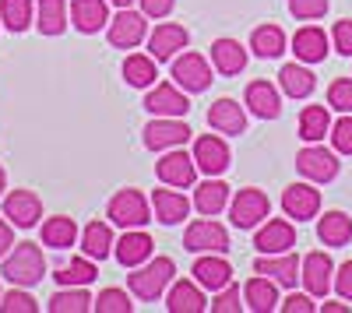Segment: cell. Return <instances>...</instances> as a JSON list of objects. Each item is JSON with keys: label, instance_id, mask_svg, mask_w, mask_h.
Segmentation results:
<instances>
[{"label": "cell", "instance_id": "cell-1", "mask_svg": "<svg viewBox=\"0 0 352 313\" xmlns=\"http://www.w3.org/2000/svg\"><path fill=\"white\" fill-rule=\"evenodd\" d=\"M0 275H4L11 286H21V289H32L46 278V257L36 243H14L8 253H4V264H0Z\"/></svg>", "mask_w": 352, "mask_h": 313}, {"label": "cell", "instance_id": "cell-2", "mask_svg": "<svg viewBox=\"0 0 352 313\" xmlns=\"http://www.w3.org/2000/svg\"><path fill=\"white\" fill-rule=\"evenodd\" d=\"M173 278H176L173 257H152V261H144V264L131 268L127 286H131V292H134L138 299L155 303V299H162V292L173 286Z\"/></svg>", "mask_w": 352, "mask_h": 313}, {"label": "cell", "instance_id": "cell-3", "mask_svg": "<svg viewBox=\"0 0 352 313\" xmlns=\"http://www.w3.org/2000/svg\"><path fill=\"white\" fill-rule=\"evenodd\" d=\"M109 222L120 229H144L152 222V201H144L141 190H120L109 201Z\"/></svg>", "mask_w": 352, "mask_h": 313}, {"label": "cell", "instance_id": "cell-4", "mask_svg": "<svg viewBox=\"0 0 352 313\" xmlns=\"http://www.w3.org/2000/svg\"><path fill=\"white\" fill-rule=\"evenodd\" d=\"M173 81L180 84L184 92L197 95V92H208V84H212V64L204 60L201 53H176L173 56V67H169Z\"/></svg>", "mask_w": 352, "mask_h": 313}, {"label": "cell", "instance_id": "cell-5", "mask_svg": "<svg viewBox=\"0 0 352 313\" xmlns=\"http://www.w3.org/2000/svg\"><path fill=\"white\" fill-rule=\"evenodd\" d=\"M184 246L190 253H226L229 250V233H226V225L215 222V215H204V218L187 225Z\"/></svg>", "mask_w": 352, "mask_h": 313}, {"label": "cell", "instance_id": "cell-6", "mask_svg": "<svg viewBox=\"0 0 352 313\" xmlns=\"http://www.w3.org/2000/svg\"><path fill=\"white\" fill-rule=\"evenodd\" d=\"M268 211H272V201H268V194L257 190V187L240 190L229 201V218H232L236 229H257V225L268 218Z\"/></svg>", "mask_w": 352, "mask_h": 313}, {"label": "cell", "instance_id": "cell-7", "mask_svg": "<svg viewBox=\"0 0 352 313\" xmlns=\"http://www.w3.org/2000/svg\"><path fill=\"white\" fill-rule=\"evenodd\" d=\"M296 169H300V176L310 180V183H331V180L338 176L342 162H338V152L320 148L317 141H314V145H307V148L296 155Z\"/></svg>", "mask_w": 352, "mask_h": 313}, {"label": "cell", "instance_id": "cell-8", "mask_svg": "<svg viewBox=\"0 0 352 313\" xmlns=\"http://www.w3.org/2000/svg\"><path fill=\"white\" fill-rule=\"evenodd\" d=\"M190 127L180 117H155L148 127H144V148L148 152H169V148H180L190 141Z\"/></svg>", "mask_w": 352, "mask_h": 313}, {"label": "cell", "instance_id": "cell-9", "mask_svg": "<svg viewBox=\"0 0 352 313\" xmlns=\"http://www.w3.org/2000/svg\"><path fill=\"white\" fill-rule=\"evenodd\" d=\"M109 46L116 49H138L144 39H148V21L144 14L131 11V8H120V14L109 18V32H106Z\"/></svg>", "mask_w": 352, "mask_h": 313}, {"label": "cell", "instance_id": "cell-10", "mask_svg": "<svg viewBox=\"0 0 352 313\" xmlns=\"http://www.w3.org/2000/svg\"><path fill=\"white\" fill-rule=\"evenodd\" d=\"M300 281L303 289L314 296V299H324L335 286V264L324 250H314L303 257V268H300Z\"/></svg>", "mask_w": 352, "mask_h": 313}, {"label": "cell", "instance_id": "cell-11", "mask_svg": "<svg viewBox=\"0 0 352 313\" xmlns=\"http://www.w3.org/2000/svg\"><path fill=\"white\" fill-rule=\"evenodd\" d=\"M300 268H303V261L292 250H285V253H261V257L254 261V275L272 278L275 286H282V289L296 286V281H300Z\"/></svg>", "mask_w": 352, "mask_h": 313}, {"label": "cell", "instance_id": "cell-12", "mask_svg": "<svg viewBox=\"0 0 352 313\" xmlns=\"http://www.w3.org/2000/svg\"><path fill=\"white\" fill-rule=\"evenodd\" d=\"M155 173L166 187H176V190H190L197 183V162L187 155V152H166L159 162H155Z\"/></svg>", "mask_w": 352, "mask_h": 313}, {"label": "cell", "instance_id": "cell-13", "mask_svg": "<svg viewBox=\"0 0 352 313\" xmlns=\"http://www.w3.org/2000/svg\"><path fill=\"white\" fill-rule=\"evenodd\" d=\"M229 159H232V152H229L226 141L219 137V130H215V134H201V137H194V162H197L201 173L222 176L226 169H229Z\"/></svg>", "mask_w": 352, "mask_h": 313}, {"label": "cell", "instance_id": "cell-14", "mask_svg": "<svg viewBox=\"0 0 352 313\" xmlns=\"http://www.w3.org/2000/svg\"><path fill=\"white\" fill-rule=\"evenodd\" d=\"M4 218L11 225H18V229H32V225H39L43 218V201H39V194L32 190H11L4 197Z\"/></svg>", "mask_w": 352, "mask_h": 313}, {"label": "cell", "instance_id": "cell-15", "mask_svg": "<svg viewBox=\"0 0 352 313\" xmlns=\"http://www.w3.org/2000/svg\"><path fill=\"white\" fill-rule=\"evenodd\" d=\"M296 246V229H292V222L285 218H268L257 225L254 233V250L257 253H285Z\"/></svg>", "mask_w": 352, "mask_h": 313}, {"label": "cell", "instance_id": "cell-16", "mask_svg": "<svg viewBox=\"0 0 352 313\" xmlns=\"http://www.w3.org/2000/svg\"><path fill=\"white\" fill-rule=\"evenodd\" d=\"M144 109L152 113V117H187L190 113V99L184 95L180 84H155L144 99Z\"/></svg>", "mask_w": 352, "mask_h": 313}, {"label": "cell", "instance_id": "cell-17", "mask_svg": "<svg viewBox=\"0 0 352 313\" xmlns=\"http://www.w3.org/2000/svg\"><path fill=\"white\" fill-rule=\"evenodd\" d=\"M282 211L296 222H307L320 211V190H314L310 183H289L282 190Z\"/></svg>", "mask_w": 352, "mask_h": 313}, {"label": "cell", "instance_id": "cell-18", "mask_svg": "<svg viewBox=\"0 0 352 313\" xmlns=\"http://www.w3.org/2000/svg\"><path fill=\"white\" fill-rule=\"evenodd\" d=\"M247 109L254 113L257 120H278L282 117V95H278V89L272 81H264V78L250 81L247 84Z\"/></svg>", "mask_w": 352, "mask_h": 313}, {"label": "cell", "instance_id": "cell-19", "mask_svg": "<svg viewBox=\"0 0 352 313\" xmlns=\"http://www.w3.org/2000/svg\"><path fill=\"white\" fill-rule=\"evenodd\" d=\"M187 43H190V36H187V28L184 25H176V21H159V28L148 36V49H152V56L155 60H173L180 49H187Z\"/></svg>", "mask_w": 352, "mask_h": 313}, {"label": "cell", "instance_id": "cell-20", "mask_svg": "<svg viewBox=\"0 0 352 313\" xmlns=\"http://www.w3.org/2000/svg\"><path fill=\"white\" fill-rule=\"evenodd\" d=\"M152 250H155V243H152L148 233L127 229L120 240L113 243V257H116V264H124V268H138V264H144L152 257Z\"/></svg>", "mask_w": 352, "mask_h": 313}, {"label": "cell", "instance_id": "cell-21", "mask_svg": "<svg viewBox=\"0 0 352 313\" xmlns=\"http://www.w3.org/2000/svg\"><path fill=\"white\" fill-rule=\"evenodd\" d=\"M194 281L201 289L219 292L232 281V268H229V261H222V253H201L194 261Z\"/></svg>", "mask_w": 352, "mask_h": 313}, {"label": "cell", "instance_id": "cell-22", "mask_svg": "<svg viewBox=\"0 0 352 313\" xmlns=\"http://www.w3.org/2000/svg\"><path fill=\"white\" fill-rule=\"evenodd\" d=\"M208 127L219 134H243L247 130V113L232 99H215L208 106Z\"/></svg>", "mask_w": 352, "mask_h": 313}, {"label": "cell", "instance_id": "cell-23", "mask_svg": "<svg viewBox=\"0 0 352 313\" xmlns=\"http://www.w3.org/2000/svg\"><path fill=\"white\" fill-rule=\"evenodd\" d=\"M292 53L303 64H320L328 56V32L317 25H303L296 36H292Z\"/></svg>", "mask_w": 352, "mask_h": 313}, {"label": "cell", "instance_id": "cell-24", "mask_svg": "<svg viewBox=\"0 0 352 313\" xmlns=\"http://www.w3.org/2000/svg\"><path fill=\"white\" fill-rule=\"evenodd\" d=\"M212 67L222 78H236L247 71V49L236 39H215L212 43Z\"/></svg>", "mask_w": 352, "mask_h": 313}, {"label": "cell", "instance_id": "cell-25", "mask_svg": "<svg viewBox=\"0 0 352 313\" xmlns=\"http://www.w3.org/2000/svg\"><path fill=\"white\" fill-rule=\"evenodd\" d=\"M109 21L106 14V0H71V25L85 36H96L102 32Z\"/></svg>", "mask_w": 352, "mask_h": 313}, {"label": "cell", "instance_id": "cell-26", "mask_svg": "<svg viewBox=\"0 0 352 313\" xmlns=\"http://www.w3.org/2000/svg\"><path fill=\"white\" fill-rule=\"evenodd\" d=\"M278 84H282V92L289 99H310L314 89H317V78H314V71L303 60H296V64H285L278 71Z\"/></svg>", "mask_w": 352, "mask_h": 313}, {"label": "cell", "instance_id": "cell-27", "mask_svg": "<svg viewBox=\"0 0 352 313\" xmlns=\"http://www.w3.org/2000/svg\"><path fill=\"white\" fill-rule=\"evenodd\" d=\"M166 310L169 313H204L208 310V299L201 296L197 281H173L169 296H166Z\"/></svg>", "mask_w": 352, "mask_h": 313}, {"label": "cell", "instance_id": "cell-28", "mask_svg": "<svg viewBox=\"0 0 352 313\" xmlns=\"http://www.w3.org/2000/svg\"><path fill=\"white\" fill-rule=\"evenodd\" d=\"M194 208H197L201 215H222V211L229 208V187H226L219 176L197 183V187H194Z\"/></svg>", "mask_w": 352, "mask_h": 313}, {"label": "cell", "instance_id": "cell-29", "mask_svg": "<svg viewBox=\"0 0 352 313\" xmlns=\"http://www.w3.org/2000/svg\"><path fill=\"white\" fill-rule=\"evenodd\" d=\"M159 60L152 53H131L124 60V81L131 84V89H152L155 78H159Z\"/></svg>", "mask_w": 352, "mask_h": 313}, {"label": "cell", "instance_id": "cell-30", "mask_svg": "<svg viewBox=\"0 0 352 313\" xmlns=\"http://www.w3.org/2000/svg\"><path fill=\"white\" fill-rule=\"evenodd\" d=\"M113 229L106 222H88L85 225V233H81V253L85 257H92V261H106L109 253H113Z\"/></svg>", "mask_w": 352, "mask_h": 313}, {"label": "cell", "instance_id": "cell-31", "mask_svg": "<svg viewBox=\"0 0 352 313\" xmlns=\"http://www.w3.org/2000/svg\"><path fill=\"white\" fill-rule=\"evenodd\" d=\"M152 211L162 225H176V222H184L187 211H190V201L184 194H176V190H155L152 194Z\"/></svg>", "mask_w": 352, "mask_h": 313}, {"label": "cell", "instance_id": "cell-32", "mask_svg": "<svg viewBox=\"0 0 352 313\" xmlns=\"http://www.w3.org/2000/svg\"><path fill=\"white\" fill-rule=\"evenodd\" d=\"M243 299H247V310H254V313H272L278 306V286H275L272 278L257 275V278L247 281Z\"/></svg>", "mask_w": 352, "mask_h": 313}, {"label": "cell", "instance_id": "cell-33", "mask_svg": "<svg viewBox=\"0 0 352 313\" xmlns=\"http://www.w3.org/2000/svg\"><path fill=\"white\" fill-rule=\"evenodd\" d=\"M36 21H39V32L43 36H60L64 28L71 25L67 14V0H36Z\"/></svg>", "mask_w": 352, "mask_h": 313}, {"label": "cell", "instance_id": "cell-34", "mask_svg": "<svg viewBox=\"0 0 352 313\" xmlns=\"http://www.w3.org/2000/svg\"><path fill=\"white\" fill-rule=\"evenodd\" d=\"M317 236L324 246H345L352 240V218L345 211H328L317 222Z\"/></svg>", "mask_w": 352, "mask_h": 313}, {"label": "cell", "instance_id": "cell-35", "mask_svg": "<svg viewBox=\"0 0 352 313\" xmlns=\"http://www.w3.org/2000/svg\"><path fill=\"white\" fill-rule=\"evenodd\" d=\"M250 49L261 56V60H275V56L285 53V32L278 25H257L254 36H250Z\"/></svg>", "mask_w": 352, "mask_h": 313}, {"label": "cell", "instance_id": "cell-36", "mask_svg": "<svg viewBox=\"0 0 352 313\" xmlns=\"http://www.w3.org/2000/svg\"><path fill=\"white\" fill-rule=\"evenodd\" d=\"M74 240H78V225H74V218H67V215H53V218L43 222V243H46L50 250H67V246H74Z\"/></svg>", "mask_w": 352, "mask_h": 313}, {"label": "cell", "instance_id": "cell-37", "mask_svg": "<svg viewBox=\"0 0 352 313\" xmlns=\"http://www.w3.org/2000/svg\"><path fill=\"white\" fill-rule=\"evenodd\" d=\"M328 134H331L328 106H303V113H300V137L307 141V145H314V141L328 137Z\"/></svg>", "mask_w": 352, "mask_h": 313}, {"label": "cell", "instance_id": "cell-38", "mask_svg": "<svg viewBox=\"0 0 352 313\" xmlns=\"http://www.w3.org/2000/svg\"><path fill=\"white\" fill-rule=\"evenodd\" d=\"M96 278H99V271H96L92 257H74L71 264H64V268L53 271V281H56L60 289H67V286H92Z\"/></svg>", "mask_w": 352, "mask_h": 313}, {"label": "cell", "instance_id": "cell-39", "mask_svg": "<svg viewBox=\"0 0 352 313\" xmlns=\"http://www.w3.org/2000/svg\"><path fill=\"white\" fill-rule=\"evenodd\" d=\"M92 310V296L85 292V286H67L50 299V313H88Z\"/></svg>", "mask_w": 352, "mask_h": 313}, {"label": "cell", "instance_id": "cell-40", "mask_svg": "<svg viewBox=\"0 0 352 313\" xmlns=\"http://www.w3.org/2000/svg\"><path fill=\"white\" fill-rule=\"evenodd\" d=\"M32 11H36V0H0V21L11 32H25L32 25Z\"/></svg>", "mask_w": 352, "mask_h": 313}, {"label": "cell", "instance_id": "cell-41", "mask_svg": "<svg viewBox=\"0 0 352 313\" xmlns=\"http://www.w3.org/2000/svg\"><path fill=\"white\" fill-rule=\"evenodd\" d=\"M92 310H99V313H134V303L124 289H102L99 299H92Z\"/></svg>", "mask_w": 352, "mask_h": 313}, {"label": "cell", "instance_id": "cell-42", "mask_svg": "<svg viewBox=\"0 0 352 313\" xmlns=\"http://www.w3.org/2000/svg\"><path fill=\"white\" fill-rule=\"evenodd\" d=\"M240 299H243V289L236 286V281H229L226 289L215 292V299H212V313H243L247 306H243Z\"/></svg>", "mask_w": 352, "mask_h": 313}, {"label": "cell", "instance_id": "cell-43", "mask_svg": "<svg viewBox=\"0 0 352 313\" xmlns=\"http://www.w3.org/2000/svg\"><path fill=\"white\" fill-rule=\"evenodd\" d=\"M328 106L338 113H352V78H338L328 89Z\"/></svg>", "mask_w": 352, "mask_h": 313}, {"label": "cell", "instance_id": "cell-44", "mask_svg": "<svg viewBox=\"0 0 352 313\" xmlns=\"http://www.w3.org/2000/svg\"><path fill=\"white\" fill-rule=\"evenodd\" d=\"M36 310H39V303L28 292H21V286L8 296H0V313H36Z\"/></svg>", "mask_w": 352, "mask_h": 313}, {"label": "cell", "instance_id": "cell-45", "mask_svg": "<svg viewBox=\"0 0 352 313\" xmlns=\"http://www.w3.org/2000/svg\"><path fill=\"white\" fill-rule=\"evenodd\" d=\"M289 11L300 21H317L328 14V0H289Z\"/></svg>", "mask_w": 352, "mask_h": 313}, {"label": "cell", "instance_id": "cell-46", "mask_svg": "<svg viewBox=\"0 0 352 313\" xmlns=\"http://www.w3.org/2000/svg\"><path fill=\"white\" fill-rule=\"evenodd\" d=\"M331 145L338 155H352V113H342V120L331 127Z\"/></svg>", "mask_w": 352, "mask_h": 313}, {"label": "cell", "instance_id": "cell-47", "mask_svg": "<svg viewBox=\"0 0 352 313\" xmlns=\"http://www.w3.org/2000/svg\"><path fill=\"white\" fill-rule=\"evenodd\" d=\"M331 39H335V49H338L342 56H352V18L335 21V28H331Z\"/></svg>", "mask_w": 352, "mask_h": 313}, {"label": "cell", "instance_id": "cell-48", "mask_svg": "<svg viewBox=\"0 0 352 313\" xmlns=\"http://www.w3.org/2000/svg\"><path fill=\"white\" fill-rule=\"evenodd\" d=\"M335 292L352 303V261H345V264L335 271Z\"/></svg>", "mask_w": 352, "mask_h": 313}, {"label": "cell", "instance_id": "cell-49", "mask_svg": "<svg viewBox=\"0 0 352 313\" xmlns=\"http://www.w3.org/2000/svg\"><path fill=\"white\" fill-rule=\"evenodd\" d=\"M173 8H176V0H141V14L144 18H159L162 21Z\"/></svg>", "mask_w": 352, "mask_h": 313}, {"label": "cell", "instance_id": "cell-50", "mask_svg": "<svg viewBox=\"0 0 352 313\" xmlns=\"http://www.w3.org/2000/svg\"><path fill=\"white\" fill-rule=\"evenodd\" d=\"M282 313H314V296L307 292V296H289L285 303H282Z\"/></svg>", "mask_w": 352, "mask_h": 313}, {"label": "cell", "instance_id": "cell-51", "mask_svg": "<svg viewBox=\"0 0 352 313\" xmlns=\"http://www.w3.org/2000/svg\"><path fill=\"white\" fill-rule=\"evenodd\" d=\"M14 246V229H11V222L8 218H0V257Z\"/></svg>", "mask_w": 352, "mask_h": 313}, {"label": "cell", "instance_id": "cell-52", "mask_svg": "<svg viewBox=\"0 0 352 313\" xmlns=\"http://www.w3.org/2000/svg\"><path fill=\"white\" fill-rule=\"evenodd\" d=\"M324 313H349L345 303H324Z\"/></svg>", "mask_w": 352, "mask_h": 313}, {"label": "cell", "instance_id": "cell-53", "mask_svg": "<svg viewBox=\"0 0 352 313\" xmlns=\"http://www.w3.org/2000/svg\"><path fill=\"white\" fill-rule=\"evenodd\" d=\"M4 187H8V173H4V165H0V194H4Z\"/></svg>", "mask_w": 352, "mask_h": 313}, {"label": "cell", "instance_id": "cell-54", "mask_svg": "<svg viewBox=\"0 0 352 313\" xmlns=\"http://www.w3.org/2000/svg\"><path fill=\"white\" fill-rule=\"evenodd\" d=\"M109 4H116V8H131L134 0H109Z\"/></svg>", "mask_w": 352, "mask_h": 313}]
</instances>
